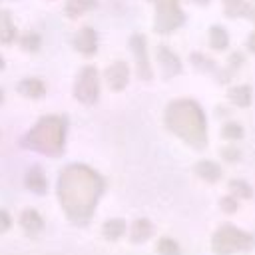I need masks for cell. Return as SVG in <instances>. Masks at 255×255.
<instances>
[{
  "mask_svg": "<svg viewBox=\"0 0 255 255\" xmlns=\"http://www.w3.org/2000/svg\"><path fill=\"white\" fill-rule=\"evenodd\" d=\"M215 110H217V116H219V118H223V116H227V114H229V110H227L225 106H217Z\"/></svg>",
  "mask_w": 255,
  "mask_h": 255,
  "instance_id": "484cf974",
  "label": "cell"
},
{
  "mask_svg": "<svg viewBox=\"0 0 255 255\" xmlns=\"http://www.w3.org/2000/svg\"><path fill=\"white\" fill-rule=\"evenodd\" d=\"M104 80H106V84H108V88L112 92H122L128 86V82H129V68H128V64L122 62V60L110 64L104 70Z\"/></svg>",
  "mask_w": 255,
  "mask_h": 255,
  "instance_id": "52a82bcc",
  "label": "cell"
},
{
  "mask_svg": "<svg viewBox=\"0 0 255 255\" xmlns=\"http://www.w3.org/2000/svg\"><path fill=\"white\" fill-rule=\"evenodd\" d=\"M129 50L135 58V74L141 82H149L153 78V70L147 56V40L143 34H131L129 38Z\"/></svg>",
  "mask_w": 255,
  "mask_h": 255,
  "instance_id": "8992f818",
  "label": "cell"
},
{
  "mask_svg": "<svg viewBox=\"0 0 255 255\" xmlns=\"http://www.w3.org/2000/svg\"><path fill=\"white\" fill-rule=\"evenodd\" d=\"M4 66H6V64H4V58L0 56V70H4Z\"/></svg>",
  "mask_w": 255,
  "mask_h": 255,
  "instance_id": "f1b7e54d",
  "label": "cell"
},
{
  "mask_svg": "<svg viewBox=\"0 0 255 255\" xmlns=\"http://www.w3.org/2000/svg\"><path fill=\"white\" fill-rule=\"evenodd\" d=\"M18 38V30L12 22L10 10H0V44H14Z\"/></svg>",
  "mask_w": 255,
  "mask_h": 255,
  "instance_id": "9a60e30c",
  "label": "cell"
},
{
  "mask_svg": "<svg viewBox=\"0 0 255 255\" xmlns=\"http://www.w3.org/2000/svg\"><path fill=\"white\" fill-rule=\"evenodd\" d=\"M2 102H4V90L0 88V106H2Z\"/></svg>",
  "mask_w": 255,
  "mask_h": 255,
  "instance_id": "83f0119b",
  "label": "cell"
},
{
  "mask_svg": "<svg viewBox=\"0 0 255 255\" xmlns=\"http://www.w3.org/2000/svg\"><path fill=\"white\" fill-rule=\"evenodd\" d=\"M207 42H209V48L215 50V52H223L229 48V32L219 26V24H213L209 28V34H207Z\"/></svg>",
  "mask_w": 255,
  "mask_h": 255,
  "instance_id": "2e32d148",
  "label": "cell"
},
{
  "mask_svg": "<svg viewBox=\"0 0 255 255\" xmlns=\"http://www.w3.org/2000/svg\"><path fill=\"white\" fill-rule=\"evenodd\" d=\"M221 137L225 139V141H229V143H233V141H239V139H243V135H245V129H243V126L239 124V122H225L223 126H221Z\"/></svg>",
  "mask_w": 255,
  "mask_h": 255,
  "instance_id": "e0dca14e",
  "label": "cell"
},
{
  "mask_svg": "<svg viewBox=\"0 0 255 255\" xmlns=\"http://www.w3.org/2000/svg\"><path fill=\"white\" fill-rule=\"evenodd\" d=\"M219 155H221V159L227 161V163H237L243 153H241V149H239L235 143H227V145H223V147L219 149Z\"/></svg>",
  "mask_w": 255,
  "mask_h": 255,
  "instance_id": "7402d4cb",
  "label": "cell"
},
{
  "mask_svg": "<svg viewBox=\"0 0 255 255\" xmlns=\"http://www.w3.org/2000/svg\"><path fill=\"white\" fill-rule=\"evenodd\" d=\"M189 2H193V4H197V6H209L211 0H189Z\"/></svg>",
  "mask_w": 255,
  "mask_h": 255,
  "instance_id": "4316f807",
  "label": "cell"
},
{
  "mask_svg": "<svg viewBox=\"0 0 255 255\" xmlns=\"http://www.w3.org/2000/svg\"><path fill=\"white\" fill-rule=\"evenodd\" d=\"M227 187H229L231 195L237 197V199H251V197H253L251 185H249L247 181H243V179H231V181L227 183Z\"/></svg>",
  "mask_w": 255,
  "mask_h": 255,
  "instance_id": "ffe728a7",
  "label": "cell"
},
{
  "mask_svg": "<svg viewBox=\"0 0 255 255\" xmlns=\"http://www.w3.org/2000/svg\"><path fill=\"white\" fill-rule=\"evenodd\" d=\"M155 6L153 30L157 34H171L185 22V14L179 6V0H149Z\"/></svg>",
  "mask_w": 255,
  "mask_h": 255,
  "instance_id": "3957f363",
  "label": "cell"
},
{
  "mask_svg": "<svg viewBox=\"0 0 255 255\" xmlns=\"http://www.w3.org/2000/svg\"><path fill=\"white\" fill-rule=\"evenodd\" d=\"M165 128L183 139L193 149H205L207 145V120L201 106L195 100L179 98L167 104L163 114Z\"/></svg>",
  "mask_w": 255,
  "mask_h": 255,
  "instance_id": "6da1fadb",
  "label": "cell"
},
{
  "mask_svg": "<svg viewBox=\"0 0 255 255\" xmlns=\"http://www.w3.org/2000/svg\"><path fill=\"white\" fill-rule=\"evenodd\" d=\"M26 185H28L32 191H36V193H44V189H46V177H44V173H42L40 167H32V169L28 171V175H26Z\"/></svg>",
  "mask_w": 255,
  "mask_h": 255,
  "instance_id": "d6986e66",
  "label": "cell"
},
{
  "mask_svg": "<svg viewBox=\"0 0 255 255\" xmlns=\"http://www.w3.org/2000/svg\"><path fill=\"white\" fill-rule=\"evenodd\" d=\"M189 62L193 64V68H195L197 72H203V74H215V72H217L215 62H213L211 58H207L205 54H201V52H193V54L189 56Z\"/></svg>",
  "mask_w": 255,
  "mask_h": 255,
  "instance_id": "ac0fdd59",
  "label": "cell"
},
{
  "mask_svg": "<svg viewBox=\"0 0 255 255\" xmlns=\"http://www.w3.org/2000/svg\"><path fill=\"white\" fill-rule=\"evenodd\" d=\"M18 94H22L28 100H42L46 96V84L40 78H24L16 86Z\"/></svg>",
  "mask_w": 255,
  "mask_h": 255,
  "instance_id": "8fae6325",
  "label": "cell"
},
{
  "mask_svg": "<svg viewBox=\"0 0 255 255\" xmlns=\"http://www.w3.org/2000/svg\"><path fill=\"white\" fill-rule=\"evenodd\" d=\"M96 8H98V0H66L64 4V12L70 20H76Z\"/></svg>",
  "mask_w": 255,
  "mask_h": 255,
  "instance_id": "5bb4252c",
  "label": "cell"
},
{
  "mask_svg": "<svg viewBox=\"0 0 255 255\" xmlns=\"http://www.w3.org/2000/svg\"><path fill=\"white\" fill-rule=\"evenodd\" d=\"M227 100L235 108H249L253 102V90L249 84H235L227 90Z\"/></svg>",
  "mask_w": 255,
  "mask_h": 255,
  "instance_id": "7c38bea8",
  "label": "cell"
},
{
  "mask_svg": "<svg viewBox=\"0 0 255 255\" xmlns=\"http://www.w3.org/2000/svg\"><path fill=\"white\" fill-rule=\"evenodd\" d=\"M66 139V120L62 116H44L24 137V145L32 147L44 155H60L64 151Z\"/></svg>",
  "mask_w": 255,
  "mask_h": 255,
  "instance_id": "7a4b0ae2",
  "label": "cell"
},
{
  "mask_svg": "<svg viewBox=\"0 0 255 255\" xmlns=\"http://www.w3.org/2000/svg\"><path fill=\"white\" fill-rule=\"evenodd\" d=\"M251 247H253V235H249L229 223L221 225V229L213 237V251H217L221 255L235 253L241 249H251Z\"/></svg>",
  "mask_w": 255,
  "mask_h": 255,
  "instance_id": "277c9868",
  "label": "cell"
},
{
  "mask_svg": "<svg viewBox=\"0 0 255 255\" xmlns=\"http://www.w3.org/2000/svg\"><path fill=\"white\" fill-rule=\"evenodd\" d=\"M243 64H245V54H243V52L235 50V52L229 54V58H227V70H229V72L235 74Z\"/></svg>",
  "mask_w": 255,
  "mask_h": 255,
  "instance_id": "603a6c76",
  "label": "cell"
},
{
  "mask_svg": "<svg viewBox=\"0 0 255 255\" xmlns=\"http://www.w3.org/2000/svg\"><path fill=\"white\" fill-rule=\"evenodd\" d=\"M74 98L84 106H94L100 98V74L96 66H84L74 82Z\"/></svg>",
  "mask_w": 255,
  "mask_h": 255,
  "instance_id": "5b68a950",
  "label": "cell"
},
{
  "mask_svg": "<svg viewBox=\"0 0 255 255\" xmlns=\"http://www.w3.org/2000/svg\"><path fill=\"white\" fill-rule=\"evenodd\" d=\"M245 48H247V52L255 54V30L247 36V40H245Z\"/></svg>",
  "mask_w": 255,
  "mask_h": 255,
  "instance_id": "d4e9b609",
  "label": "cell"
},
{
  "mask_svg": "<svg viewBox=\"0 0 255 255\" xmlns=\"http://www.w3.org/2000/svg\"><path fill=\"white\" fill-rule=\"evenodd\" d=\"M72 44H74L76 52H80L86 58H92L98 52V34H96V30L92 26H84V28H80L76 32Z\"/></svg>",
  "mask_w": 255,
  "mask_h": 255,
  "instance_id": "ba28073f",
  "label": "cell"
},
{
  "mask_svg": "<svg viewBox=\"0 0 255 255\" xmlns=\"http://www.w3.org/2000/svg\"><path fill=\"white\" fill-rule=\"evenodd\" d=\"M219 205H221V209H223L225 213H235V211H237V197H233V195L229 193V195H225V197L219 199Z\"/></svg>",
  "mask_w": 255,
  "mask_h": 255,
  "instance_id": "cb8c5ba5",
  "label": "cell"
},
{
  "mask_svg": "<svg viewBox=\"0 0 255 255\" xmlns=\"http://www.w3.org/2000/svg\"><path fill=\"white\" fill-rule=\"evenodd\" d=\"M227 18H247L255 24V4L247 0H221Z\"/></svg>",
  "mask_w": 255,
  "mask_h": 255,
  "instance_id": "30bf717a",
  "label": "cell"
},
{
  "mask_svg": "<svg viewBox=\"0 0 255 255\" xmlns=\"http://www.w3.org/2000/svg\"><path fill=\"white\" fill-rule=\"evenodd\" d=\"M251 2H253V4H255V0H251Z\"/></svg>",
  "mask_w": 255,
  "mask_h": 255,
  "instance_id": "f546056e",
  "label": "cell"
},
{
  "mask_svg": "<svg viewBox=\"0 0 255 255\" xmlns=\"http://www.w3.org/2000/svg\"><path fill=\"white\" fill-rule=\"evenodd\" d=\"M18 42H20V48H22V50L32 52V54H36V52L40 50V46H42V38H40V34H36V32H26V34H22V36L18 38Z\"/></svg>",
  "mask_w": 255,
  "mask_h": 255,
  "instance_id": "44dd1931",
  "label": "cell"
},
{
  "mask_svg": "<svg viewBox=\"0 0 255 255\" xmlns=\"http://www.w3.org/2000/svg\"><path fill=\"white\" fill-rule=\"evenodd\" d=\"M157 64H159V70L165 80L181 74V70H183L179 56L173 50H169L167 46H157Z\"/></svg>",
  "mask_w": 255,
  "mask_h": 255,
  "instance_id": "9c48e42d",
  "label": "cell"
},
{
  "mask_svg": "<svg viewBox=\"0 0 255 255\" xmlns=\"http://www.w3.org/2000/svg\"><path fill=\"white\" fill-rule=\"evenodd\" d=\"M193 171H195V175H197L199 179H203V181H207V183H215V181H219L221 175H223L221 165L215 163V161H211V159H199V161L193 165Z\"/></svg>",
  "mask_w": 255,
  "mask_h": 255,
  "instance_id": "4fadbf2b",
  "label": "cell"
}]
</instances>
